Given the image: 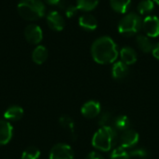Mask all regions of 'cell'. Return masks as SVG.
Returning a JSON list of instances; mask_svg holds the SVG:
<instances>
[{"label": "cell", "mask_w": 159, "mask_h": 159, "mask_svg": "<svg viewBox=\"0 0 159 159\" xmlns=\"http://www.w3.org/2000/svg\"><path fill=\"white\" fill-rule=\"evenodd\" d=\"M24 36L27 42L33 45L39 44L43 39V32L40 26L37 24L32 23L26 26L24 30Z\"/></svg>", "instance_id": "52a82bcc"}, {"label": "cell", "mask_w": 159, "mask_h": 159, "mask_svg": "<svg viewBox=\"0 0 159 159\" xmlns=\"http://www.w3.org/2000/svg\"><path fill=\"white\" fill-rule=\"evenodd\" d=\"M79 25L85 30L94 31L98 27V20L91 14H83L79 18Z\"/></svg>", "instance_id": "7c38bea8"}, {"label": "cell", "mask_w": 159, "mask_h": 159, "mask_svg": "<svg viewBox=\"0 0 159 159\" xmlns=\"http://www.w3.org/2000/svg\"><path fill=\"white\" fill-rule=\"evenodd\" d=\"M111 159H130V154L128 150L122 146H118L113 149L111 153Z\"/></svg>", "instance_id": "7402d4cb"}, {"label": "cell", "mask_w": 159, "mask_h": 159, "mask_svg": "<svg viewBox=\"0 0 159 159\" xmlns=\"http://www.w3.org/2000/svg\"><path fill=\"white\" fill-rule=\"evenodd\" d=\"M153 55L156 59L159 60V43H157L155 47H154V49H153Z\"/></svg>", "instance_id": "f1b7e54d"}, {"label": "cell", "mask_w": 159, "mask_h": 159, "mask_svg": "<svg viewBox=\"0 0 159 159\" xmlns=\"http://www.w3.org/2000/svg\"><path fill=\"white\" fill-rule=\"evenodd\" d=\"M64 10H65V14H66V16H67L68 18H72V17H74V16L76 14V12H77L78 8H77V7H76V6L67 5V6H66V7L64 8Z\"/></svg>", "instance_id": "4316f807"}, {"label": "cell", "mask_w": 159, "mask_h": 159, "mask_svg": "<svg viewBox=\"0 0 159 159\" xmlns=\"http://www.w3.org/2000/svg\"><path fill=\"white\" fill-rule=\"evenodd\" d=\"M120 140V146L126 148V149H131L137 145L140 140L139 133L135 131L134 129H131L130 128L122 131L121 135L119 137Z\"/></svg>", "instance_id": "8992f818"}, {"label": "cell", "mask_w": 159, "mask_h": 159, "mask_svg": "<svg viewBox=\"0 0 159 159\" xmlns=\"http://www.w3.org/2000/svg\"><path fill=\"white\" fill-rule=\"evenodd\" d=\"M117 131H124L128 129H129L130 127V121L129 118L127 116L121 115L118 116L117 117L115 118L114 120V126H113Z\"/></svg>", "instance_id": "d6986e66"}, {"label": "cell", "mask_w": 159, "mask_h": 159, "mask_svg": "<svg viewBox=\"0 0 159 159\" xmlns=\"http://www.w3.org/2000/svg\"><path fill=\"white\" fill-rule=\"evenodd\" d=\"M154 1H155L157 5H159V0H154Z\"/></svg>", "instance_id": "4dcf8cb0"}, {"label": "cell", "mask_w": 159, "mask_h": 159, "mask_svg": "<svg viewBox=\"0 0 159 159\" xmlns=\"http://www.w3.org/2000/svg\"><path fill=\"white\" fill-rule=\"evenodd\" d=\"M112 8L118 13H126L130 7L131 0H110Z\"/></svg>", "instance_id": "ac0fdd59"}, {"label": "cell", "mask_w": 159, "mask_h": 159, "mask_svg": "<svg viewBox=\"0 0 159 159\" xmlns=\"http://www.w3.org/2000/svg\"><path fill=\"white\" fill-rule=\"evenodd\" d=\"M100 0H76V7L78 9L83 11H90L94 9Z\"/></svg>", "instance_id": "ffe728a7"}, {"label": "cell", "mask_w": 159, "mask_h": 159, "mask_svg": "<svg viewBox=\"0 0 159 159\" xmlns=\"http://www.w3.org/2000/svg\"><path fill=\"white\" fill-rule=\"evenodd\" d=\"M47 22L49 28L54 31H61L65 26V21L63 17L58 11H50L47 16Z\"/></svg>", "instance_id": "30bf717a"}, {"label": "cell", "mask_w": 159, "mask_h": 159, "mask_svg": "<svg viewBox=\"0 0 159 159\" xmlns=\"http://www.w3.org/2000/svg\"><path fill=\"white\" fill-rule=\"evenodd\" d=\"M91 55L94 61L100 64L112 63L118 56L117 46L109 36L100 37L91 46Z\"/></svg>", "instance_id": "6da1fadb"}, {"label": "cell", "mask_w": 159, "mask_h": 159, "mask_svg": "<svg viewBox=\"0 0 159 159\" xmlns=\"http://www.w3.org/2000/svg\"><path fill=\"white\" fill-rule=\"evenodd\" d=\"M45 2L48 3V5H53V6H55V5H59L60 2H61V0H45Z\"/></svg>", "instance_id": "f546056e"}, {"label": "cell", "mask_w": 159, "mask_h": 159, "mask_svg": "<svg viewBox=\"0 0 159 159\" xmlns=\"http://www.w3.org/2000/svg\"><path fill=\"white\" fill-rule=\"evenodd\" d=\"M130 157H137L139 159H147L149 157V153L146 149L144 148H135L132 149L130 152Z\"/></svg>", "instance_id": "d4e9b609"}, {"label": "cell", "mask_w": 159, "mask_h": 159, "mask_svg": "<svg viewBox=\"0 0 159 159\" xmlns=\"http://www.w3.org/2000/svg\"><path fill=\"white\" fill-rule=\"evenodd\" d=\"M81 113L87 118H95L101 114V104L97 101H89L83 104Z\"/></svg>", "instance_id": "9c48e42d"}, {"label": "cell", "mask_w": 159, "mask_h": 159, "mask_svg": "<svg viewBox=\"0 0 159 159\" xmlns=\"http://www.w3.org/2000/svg\"><path fill=\"white\" fill-rule=\"evenodd\" d=\"M143 29L150 37L159 35V19L157 16H147L143 20Z\"/></svg>", "instance_id": "ba28073f"}, {"label": "cell", "mask_w": 159, "mask_h": 159, "mask_svg": "<svg viewBox=\"0 0 159 159\" xmlns=\"http://www.w3.org/2000/svg\"><path fill=\"white\" fill-rule=\"evenodd\" d=\"M143 28V20L135 13L126 15L118 24V31L125 35H132L137 34Z\"/></svg>", "instance_id": "277c9868"}, {"label": "cell", "mask_w": 159, "mask_h": 159, "mask_svg": "<svg viewBox=\"0 0 159 159\" xmlns=\"http://www.w3.org/2000/svg\"><path fill=\"white\" fill-rule=\"evenodd\" d=\"M120 57L122 60L121 61H123L127 65L134 64L137 61V53L130 47H124L120 50Z\"/></svg>", "instance_id": "5bb4252c"}, {"label": "cell", "mask_w": 159, "mask_h": 159, "mask_svg": "<svg viewBox=\"0 0 159 159\" xmlns=\"http://www.w3.org/2000/svg\"><path fill=\"white\" fill-rule=\"evenodd\" d=\"M39 157L40 150L34 146H30L26 148L21 155V159H38Z\"/></svg>", "instance_id": "603a6c76"}, {"label": "cell", "mask_w": 159, "mask_h": 159, "mask_svg": "<svg viewBox=\"0 0 159 159\" xmlns=\"http://www.w3.org/2000/svg\"><path fill=\"white\" fill-rule=\"evenodd\" d=\"M86 159H104V157L98 152H91L88 155Z\"/></svg>", "instance_id": "83f0119b"}, {"label": "cell", "mask_w": 159, "mask_h": 159, "mask_svg": "<svg viewBox=\"0 0 159 159\" xmlns=\"http://www.w3.org/2000/svg\"><path fill=\"white\" fill-rule=\"evenodd\" d=\"M155 8V4L152 0H143L138 5V11L140 14L148 15Z\"/></svg>", "instance_id": "44dd1931"}, {"label": "cell", "mask_w": 159, "mask_h": 159, "mask_svg": "<svg viewBox=\"0 0 159 159\" xmlns=\"http://www.w3.org/2000/svg\"><path fill=\"white\" fill-rule=\"evenodd\" d=\"M112 121V114L109 112H105L102 115L99 116V119H98V124L102 127H106V126H110V123Z\"/></svg>", "instance_id": "484cf974"}, {"label": "cell", "mask_w": 159, "mask_h": 159, "mask_svg": "<svg viewBox=\"0 0 159 159\" xmlns=\"http://www.w3.org/2000/svg\"><path fill=\"white\" fill-rule=\"evenodd\" d=\"M136 41H137V44H138L139 48L142 51H143L145 53H149V52L153 51L155 46H154L153 42L151 41V39L148 36L140 34V35L137 36Z\"/></svg>", "instance_id": "e0dca14e"}, {"label": "cell", "mask_w": 159, "mask_h": 159, "mask_svg": "<svg viewBox=\"0 0 159 159\" xmlns=\"http://www.w3.org/2000/svg\"><path fill=\"white\" fill-rule=\"evenodd\" d=\"M49 159H75L74 151L66 143H58L51 148Z\"/></svg>", "instance_id": "5b68a950"}, {"label": "cell", "mask_w": 159, "mask_h": 159, "mask_svg": "<svg viewBox=\"0 0 159 159\" xmlns=\"http://www.w3.org/2000/svg\"><path fill=\"white\" fill-rule=\"evenodd\" d=\"M23 109L20 106L18 105H12L9 108L7 109V111L4 114V117L7 121H18L20 120L23 116Z\"/></svg>", "instance_id": "4fadbf2b"}, {"label": "cell", "mask_w": 159, "mask_h": 159, "mask_svg": "<svg viewBox=\"0 0 159 159\" xmlns=\"http://www.w3.org/2000/svg\"><path fill=\"white\" fill-rule=\"evenodd\" d=\"M116 139L117 130L113 126L102 127L95 132L92 138V145L97 150L108 152L113 148Z\"/></svg>", "instance_id": "7a4b0ae2"}, {"label": "cell", "mask_w": 159, "mask_h": 159, "mask_svg": "<svg viewBox=\"0 0 159 159\" xmlns=\"http://www.w3.org/2000/svg\"><path fill=\"white\" fill-rule=\"evenodd\" d=\"M48 56V52L47 48L40 45V46H37L34 49L33 54H32V59H33L34 63L42 64L47 61Z\"/></svg>", "instance_id": "2e32d148"}, {"label": "cell", "mask_w": 159, "mask_h": 159, "mask_svg": "<svg viewBox=\"0 0 159 159\" xmlns=\"http://www.w3.org/2000/svg\"><path fill=\"white\" fill-rule=\"evenodd\" d=\"M129 65L123 61H117L113 65L112 75L115 79H124L129 75Z\"/></svg>", "instance_id": "9a60e30c"}, {"label": "cell", "mask_w": 159, "mask_h": 159, "mask_svg": "<svg viewBox=\"0 0 159 159\" xmlns=\"http://www.w3.org/2000/svg\"><path fill=\"white\" fill-rule=\"evenodd\" d=\"M59 122H60V125L63 129H67V130H69L71 132H74V130H75V123H74V120L70 116H62L60 117Z\"/></svg>", "instance_id": "cb8c5ba5"}, {"label": "cell", "mask_w": 159, "mask_h": 159, "mask_svg": "<svg viewBox=\"0 0 159 159\" xmlns=\"http://www.w3.org/2000/svg\"><path fill=\"white\" fill-rule=\"evenodd\" d=\"M13 134V128L7 120H0V145L7 144Z\"/></svg>", "instance_id": "8fae6325"}, {"label": "cell", "mask_w": 159, "mask_h": 159, "mask_svg": "<svg viewBox=\"0 0 159 159\" xmlns=\"http://www.w3.org/2000/svg\"><path fill=\"white\" fill-rule=\"evenodd\" d=\"M20 16L26 20H36L44 17L46 7L42 0H20L18 4Z\"/></svg>", "instance_id": "3957f363"}]
</instances>
